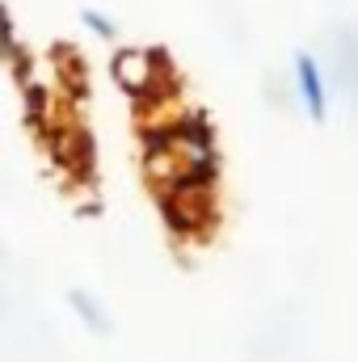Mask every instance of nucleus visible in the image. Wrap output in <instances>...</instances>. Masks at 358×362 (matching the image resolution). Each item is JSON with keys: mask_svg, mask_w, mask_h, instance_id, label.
Returning <instances> with one entry per match:
<instances>
[{"mask_svg": "<svg viewBox=\"0 0 358 362\" xmlns=\"http://www.w3.org/2000/svg\"><path fill=\"white\" fill-rule=\"evenodd\" d=\"M0 253H4V245H0Z\"/></svg>", "mask_w": 358, "mask_h": 362, "instance_id": "39448f33", "label": "nucleus"}, {"mask_svg": "<svg viewBox=\"0 0 358 362\" xmlns=\"http://www.w3.org/2000/svg\"><path fill=\"white\" fill-rule=\"evenodd\" d=\"M81 21L89 25V34L93 38H101V42H114V38H118V25H114L101 8H81Z\"/></svg>", "mask_w": 358, "mask_h": 362, "instance_id": "7ed1b4c3", "label": "nucleus"}, {"mask_svg": "<svg viewBox=\"0 0 358 362\" xmlns=\"http://www.w3.org/2000/svg\"><path fill=\"white\" fill-rule=\"evenodd\" d=\"M291 68H295V97H299L304 114H308L312 122H325V118H329V81H325L316 55H312V51H295Z\"/></svg>", "mask_w": 358, "mask_h": 362, "instance_id": "f257e3e1", "label": "nucleus"}, {"mask_svg": "<svg viewBox=\"0 0 358 362\" xmlns=\"http://www.w3.org/2000/svg\"><path fill=\"white\" fill-rule=\"evenodd\" d=\"M21 38H17V30H13V17H8V8L0 4V59H4V51L8 47H17Z\"/></svg>", "mask_w": 358, "mask_h": 362, "instance_id": "20e7f679", "label": "nucleus"}, {"mask_svg": "<svg viewBox=\"0 0 358 362\" xmlns=\"http://www.w3.org/2000/svg\"><path fill=\"white\" fill-rule=\"evenodd\" d=\"M68 308L81 316V325L89 329V333H97V337H105V333H114V320H110V308L93 295V291H85V286H76V291H68Z\"/></svg>", "mask_w": 358, "mask_h": 362, "instance_id": "f03ea898", "label": "nucleus"}]
</instances>
